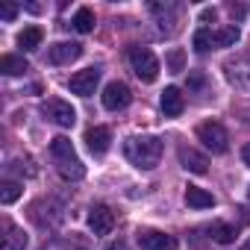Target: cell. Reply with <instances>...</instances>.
I'll use <instances>...</instances> for the list:
<instances>
[{"label": "cell", "instance_id": "23", "mask_svg": "<svg viewBox=\"0 0 250 250\" xmlns=\"http://www.w3.org/2000/svg\"><path fill=\"white\" fill-rule=\"evenodd\" d=\"M212 36H215V33H212L209 27H200V30L194 33V50H197V53H206V50L212 47Z\"/></svg>", "mask_w": 250, "mask_h": 250}, {"label": "cell", "instance_id": "17", "mask_svg": "<svg viewBox=\"0 0 250 250\" xmlns=\"http://www.w3.org/2000/svg\"><path fill=\"white\" fill-rule=\"evenodd\" d=\"M24 247H27V232L18 229L15 224H6V235H3L0 250H24Z\"/></svg>", "mask_w": 250, "mask_h": 250}, {"label": "cell", "instance_id": "21", "mask_svg": "<svg viewBox=\"0 0 250 250\" xmlns=\"http://www.w3.org/2000/svg\"><path fill=\"white\" fill-rule=\"evenodd\" d=\"M21 194H24L21 183H3V186H0V203H3V206H12Z\"/></svg>", "mask_w": 250, "mask_h": 250}, {"label": "cell", "instance_id": "28", "mask_svg": "<svg viewBox=\"0 0 250 250\" xmlns=\"http://www.w3.org/2000/svg\"><path fill=\"white\" fill-rule=\"evenodd\" d=\"M215 18H218L215 9H203V12H200V21H215Z\"/></svg>", "mask_w": 250, "mask_h": 250}, {"label": "cell", "instance_id": "33", "mask_svg": "<svg viewBox=\"0 0 250 250\" xmlns=\"http://www.w3.org/2000/svg\"><path fill=\"white\" fill-rule=\"evenodd\" d=\"M247 197H250V191H247Z\"/></svg>", "mask_w": 250, "mask_h": 250}, {"label": "cell", "instance_id": "24", "mask_svg": "<svg viewBox=\"0 0 250 250\" xmlns=\"http://www.w3.org/2000/svg\"><path fill=\"white\" fill-rule=\"evenodd\" d=\"M183 65H186V53H183V50H171V53H168V68H171V74L186 71Z\"/></svg>", "mask_w": 250, "mask_h": 250}, {"label": "cell", "instance_id": "14", "mask_svg": "<svg viewBox=\"0 0 250 250\" xmlns=\"http://www.w3.org/2000/svg\"><path fill=\"white\" fill-rule=\"evenodd\" d=\"M162 112L168 115V118H177L180 112H183V106H186V100H183V91L177 88V85H168L165 91H162Z\"/></svg>", "mask_w": 250, "mask_h": 250}, {"label": "cell", "instance_id": "2", "mask_svg": "<svg viewBox=\"0 0 250 250\" xmlns=\"http://www.w3.org/2000/svg\"><path fill=\"white\" fill-rule=\"evenodd\" d=\"M124 156L142 171H153L162 159V142L156 136H133L124 142Z\"/></svg>", "mask_w": 250, "mask_h": 250}, {"label": "cell", "instance_id": "29", "mask_svg": "<svg viewBox=\"0 0 250 250\" xmlns=\"http://www.w3.org/2000/svg\"><path fill=\"white\" fill-rule=\"evenodd\" d=\"M188 85H191V88H200V85H203V77H200V74L188 77Z\"/></svg>", "mask_w": 250, "mask_h": 250}, {"label": "cell", "instance_id": "5", "mask_svg": "<svg viewBox=\"0 0 250 250\" xmlns=\"http://www.w3.org/2000/svg\"><path fill=\"white\" fill-rule=\"evenodd\" d=\"M42 112H44L47 121L56 124V127H74V124H77V112H74V106L65 103V100H59V97L44 100V103H42Z\"/></svg>", "mask_w": 250, "mask_h": 250}, {"label": "cell", "instance_id": "12", "mask_svg": "<svg viewBox=\"0 0 250 250\" xmlns=\"http://www.w3.org/2000/svg\"><path fill=\"white\" fill-rule=\"evenodd\" d=\"M85 145H88V150L94 156H103L109 150V145H112V130L109 127H91L85 133Z\"/></svg>", "mask_w": 250, "mask_h": 250}, {"label": "cell", "instance_id": "32", "mask_svg": "<svg viewBox=\"0 0 250 250\" xmlns=\"http://www.w3.org/2000/svg\"><path fill=\"white\" fill-rule=\"evenodd\" d=\"M241 250H250V238H247V241H244V244H241Z\"/></svg>", "mask_w": 250, "mask_h": 250}, {"label": "cell", "instance_id": "7", "mask_svg": "<svg viewBox=\"0 0 250 250\" xmlns=\"http://www.w3.org/2000/svg\"><path fill=\"white\" fill-rule=\"evenodd\" d=\"M100 100H103V106L109 109V112H118V109H127L130 106V100H133V94H130V88L124 85V83H109L106 88H103V94H100Z\"/></svg>", "mask_w": 250, "mask_h": 250}, {"label": "cell", "instance_id": "15", "mask_svg": "<svg viewBox=\"0 0 250 250\" xmlns=\"http://www.w3.org/2000/svg\"><path fill=\"white\" fill-rule=\"evenodd\" d=\"M30 65L24 56H15V53H6V56H0V74H6V77H18V74H27Z\"/></svg>", "mask_w": 250, "mask_h": 250}, {"label": "cell", "instance_id": "6", "mask_svg": "<svg viewBox=\"0 0 250 250\" xmlns=\"http://www.w3.org/2000/svg\"><path fill=\"white\" fill-rule=\"evenodd\" d=\"M224 71H227V80H229L235 88L250 91V53H247V56L229 59V62L224 65Z\"/></svg>", "mask_w": 250, "mask_h": 250}, {"label": "cell", "instance_id": "26", "mask_svg": "<svg viewBox=\"0 0 250 250\" xmlns=\"http://www.w3.org/2000/svg\"><path fill=\"white\" fill-rule=\"evenodd\" d=\"M42 250H68V241H62V238H50V244H44Z\"/></svg>", "mask_w": 250, "mask_h": 250}, {"label": "cell", "instance_id": "10", "mask_svg": "<svg viewBox=\"0 0 250 250\" xmlns=\"http://www.w3.org/2000/svg\"><path fill=\"white\" fill-rule=\"evenodd\" d=\"M80 56H83V44H77V42H59V44H53L47 50V62L50 65H71Z\"/></svg>", "mask_w": 250, "mask_h": 250}, {"label": "cell", "instance_id": "19", "mask_svg": "<svg viewBox=\"0 0 250 250\" xmlns=\"http://www.w3.org/2000/svg\"><path fill=\"white\" fill-rule=\"evenodd\" d=\"M42 39H44V30H42V27H27V30L18 36V47H21V50H36V47L42 44Z\"/></svg>", "mask_w": 250, "mask_h": 250}, {"label": "cell", "instance_id": "18", "mask_svg": "<svg viewBox=\"0 0 250 250\" xmlns=\"http://www.w3.org/2000/svg\"><path fill=\"white\" fill-rule=\"evenodd\" d=\"M238 39H241L238 27H235V24H229V27H221V30L212 36V47H235V44H238Z\"/></svg>", "mask_w": 250, "mask_h": 250}, {"label": "cell", "instance_id": "16", "mask_svg": "<svg viewBox=\"0 0 250 250\" xmlns=\"http://www.w3.org/2000/svg\"><path fill=\"white\" fill-rule=\"evenodd\" d=\"M186 203H188L191 209H209V206H215V197H212L206 188L188 186V188H186Z\"/></svg>", "mask_w": 250, "mask_h": 250}, {"label": "cell", "instance_id": "22", "mask_svg": "<svg viewBox=\"0 0 250 250\" xmlns=\"http://www.w3.org/2000/svg\"><path fill=\"white\" fill-rule=\"evenodd\" d=\"M209 232H212V238H215L218 244H232V241H235V229L227 227V224H221V221H215Z\"/></svg>", "mask_w": 250, "mask_h": 250}, {"label": "cell", "instance_id": "27", "mask_svg": "<svg viewBox=\"0 0 250 250\" xmlns=\"http://www.w3.org/2000/svg\"><path fill=\"white\" fill-rule=\"evenodd\" d=\"M229 15H232V18H244V15H247V6H235V3H229Z\"/></svg>", "mask_w": 250, "mask_h": 250}, {"label": "cell", "instance_id": "31", "mask_svg": "<svg viewBox=\"0 0 250 250\" xmlns=\"http://www.w3.org/2000/svg\"><path fill=\"white\" fill-rule=\"evenodd\" d=\"M109 250H127V244H124V241H112Z\"/></svg>", "mask_w": 250, "mask_h": 250}, {"label": "cell", "instance_id": "4", "mask_svg": "<svg viewBox=\"0 0 250 250\" xmlns=\"http://www.w3.org/2000/svg\"><path fill=\"white\" fill-rule=\"evenodd\" d=\"M197 139L206 145V150L212 153H227L229 150V133L221 127L218 121H203L197 127Z\"/></svg>", "mask_w": 250, "mask_h": 250}, {"label": "cell", "instance_id": "25", "mask_svg": "<svg viewBox=\"0 0 250 250\" xmlns=\"http://www.w3.org/2000/svg\"><path fill=\"white\" fill-rule=\"evenodd\" d=\"M18 15V6H12V3H6V6H0V18L3 21H12Z\"/></svg>", "mask_w": 250, "mask_h": 250}, {"label": "cell", "instance_id": "9", "mask_svg": "<svg viewBox=\"0 0 250 250\" xmlns=\"http://www.w3.org/2000/svg\"><path fill=\"white\" fill-rule=\"evenodd\" d=\"M112 227H115V212H112L109 206L97 203V206L88 209V229H91L94 235H109Z\"/></svg>", "mask_w": 250, "mask_h": 250}, {"label": "cell", "instance_id": "11", "mask_svg": "<svg viewBox=\"0 0 250 250\" xmlns=\"http://www.w3.org/2000/svg\"><path fill=\"white\" fill-rule=\"evenodd\" d=\"M139 244L145 250H177V238L174 235H165L159 229H145L139 232Z\"/></svg>", "mask_w": 250, "mask_h": 250}, {"label": "cell", "instance_id": "30", "mask_svg": "<svg viewBox=\"0 0 250 250\" xmlns=\"http://www.w3.org/2000/svg\"><path fill=\"white\" fill-rule=\"evenodd\" d=\"M241 159H244V165H250V142L241 147Z\"/></svg>", "mask_w": 250, "mask_h": 250}, {"label": "cell", "instance_id": "3", "mask_svg": "<svg viewBox=\"0 0 250 250\" xmlns=\"http://www.w3.org/2000/svg\"><path fill=\"white\" fill-rule=\"evenodd\" d=\"M127 59H130V68L136 71V77H139L142 83H153V80L159 77V59H156L147 47H130Z\"/></svg>", "mask_w": 250, "mask_h": 250}, {"label": "cell", "instance_id": "1", "mask_svg": "<svg viewBox=\"0 0 250 250\" xmlns=\"http://www.w3.org/2000/svg\"><path fill=\"white\" fill-rule=\"evenodd\" d=\"M50 159H53V165H56V171H59V177H62V180L77 183V180H83V177H85V165L80 162V156H77V150H74L71 139L56 136V139L50 142Z\"/></svg>", "mask_w": 250, "mask_h": 250}, {"label": "cell", "instance_id": "13", "mask_svg": "<svg viewBox=\"0 0 250 250\" xmlns=\"http://www.w3.org/2000/svg\"><path fill=\"white\" fill-rule=\"evenodd\" d=\"M180 162H183V168L191 171V174H206V171H209V159H206L203 153H197L194 147H180Z\"/></svg>", "mask_w": 250, "mask_h": 250}, {"label": "cell", "instance_id": "8", "mask_svg": "<svg viewBox=\"0 0 250 250\" xmlns=\"http://www.w3.org/2000/svg\"><path fill=\"white\" fill-rule=\"evenodd\" d=\"M97 83H100V68H85V71H77L68 80V88L80 97H88V94H94Z\"/></svg>", "mask_w": 250, "mask_h": 250}, {"label": "cell", "instance_id": "20", "mask_svg": "<svg viewBox=\"0 0 250 250\" xmlns=\"http://www.w3.org/2000/svg\"><path fill=\"white\" fill-rule=\"evenodd\" d=\"M71 27L77 30V33H91L94 30V12L88 9V6H83V9H77V15H74V21H71Z\"/></svg>", "mask_w": 250, "mask_h": 250}]
</instances>
